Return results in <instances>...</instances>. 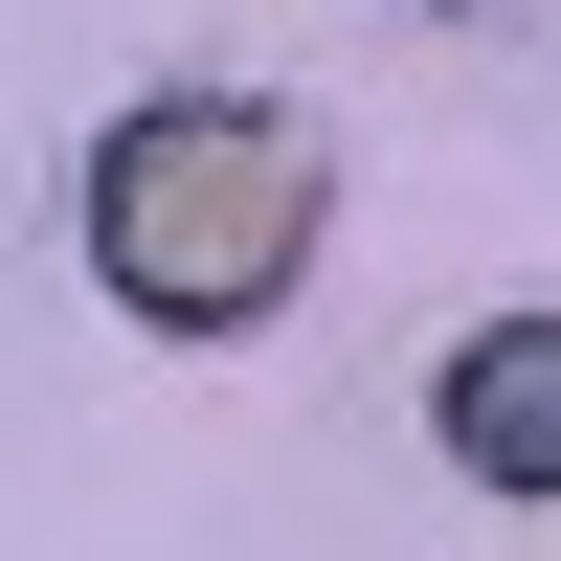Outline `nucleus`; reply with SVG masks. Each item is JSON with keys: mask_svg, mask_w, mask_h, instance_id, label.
<instances>
[{"mask_svg": "<svg viewBox=\"0 0 561 561\" xmlns=\"http://www.w3.org/2000/svg\"><path fill=\"white\" fill-rule=\"evenodd\" d=\"M314 225H337V158L270 90H135L90 135V293L158 314V337H270Z\"/></svg>", "mask_w": 561, "mask_h": 561, "instance_id": "nucleus-1", "label": "nucleus"}, {"mask_svg": "<svg viewBox=\"0 0 561 561\" xmlns=\"http://www.w3.org/2000/svg\"><path fill=\"white\" fill-rule=\"evenodd\" d=\"M427 427H449V472H472V494H561V314H494V337L449 359Z\"/></svg>", "mask_w": 561, "mask_h": 561, "instance_id": "nucleus-2", "label": "nucleus"}]
</instances>
